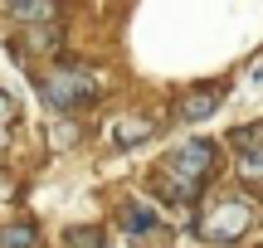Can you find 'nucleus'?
I'll return each instance as SVG.
<instances>
[{"label": "nucleus", "mask_w": 263, "mask_h": 248, "mask_svg": "<svg viewBox=\"0 0 263 248\" xmlns=\"http://www.w3.org/2000/svg\"><path fill=\"white\" fill-rule=\"evenodd\" d=\"M215 141H205V136H195V141H180L176 151H166V161L151 171V190L161 195L166 204H176V210H190V204L200 200V190H205V180L215 175Z\"/></svg>", "instance_id": "f257e3e1"}, {"label": "nucleus", "mask_w": 263, "mask_h": 248, "mask_svg": "<svg viewBox=\"0 0 263 248\" xmlns=\"http://www.w3.org/2000/svg\"><path fill=\"white\" fill-rule=\"evenodd\" d=\"M249 224H254V204L244 195H229V200L210 204V214L200 219V234H205V243H234Z\"/></svg>", "instance_id": "f03ea898"}, {"label": "nucleus", "mask_w": 263, "mask_h": 248, "mask_svg": "<svg viewBox=\"0 0 263 248\" xmlns=\"http://www.w3.org/2000/svg\"><path fill=\"white\" fill-rule=\"evenodd\" d=\"M39 93H44V102L59 107V112H78V107H88L98 97V83H93V73L64 68V73H49L44 83H39Z\"/></svg>", "instance_id": "7ed1b4c3"}, {"label": "nucleus", "mask_w": 263, "mask_h": 248, "mask_svg": "<svg viewBox=\"0 0 263 248\" xmlns=\"http://www.w3.org/2000/svg\"><path fill=\"white\" fill-rule=\"evenodd\" d=\"M219 97H224V88H190V93L176 102V117L180 122H205V117L219 107Z\"/></svg>", "instance_id": "20e7f679"}, {"label": "nucleus", "mask_w": 263, "mask_h": 248, "mask_svg": "<svg viewBox=\"0 0 263 248\" xmlns=\"http://www.w3.org/2000/svg\"><path fill=\"white\" fill-rule=\"evenodd\" d=\"M151 132H156V122H151V117H127V122L112 127V141H117V146H137V141H146Z\"/></svg>", "instance_id": "39448f33"}, {"label": "nucleus", "mask_w": 263, "mask_h": 248, "mask_svg": "<svg viewBox=\"0 0 263 248\" xmlns=\"http://www.w3.org/2000/svg\"><path fill=\"white\" fill-rule=\"evenodd\" d=\"M10 15L25 25H44V19H54V0H10Z\"/></svg>", "instance_id": "423d86ee"}, {"label": "nucleus", "mask_w": 263, "mask_h": 248, "mask_svg": "<svg viewBox=\"0 0 263 248\" xmlns=\"http://www.w3.org/2000/svg\"><path fill=\"white\" fill-rule=\"evenodd\" d=\"M234 166H239V180L244 185H263V146H244Z\"/></svg>", "instance_id": "0eeeda50"}, {"label": "nucleus", "mask_w": 263, "mask_h": 248, "mask_svg": "<svg viewBox=\"0 0 263 248\" xmlns=\"http://www.w3.org/2000/svg\"><path fill=\"white\" fill-rule=\"evenodd\" d=\"M122 229H127V234L161 229V219H156V210H146V204H127V210H122Z\"/></svg>", "instance_id": "6e6552de"}, {"label": "nucleus", "mask_w": 263, "mask_h": 248, "mask_svg": "<svg viewBox=\"0 0 263 248\" xmlns=\"http://www.w3.org/2000/svg\"><path fill=\"white\" fill-rule=\"evenodd\" d=\"M0 248H34V224L20 219V224H10V229H0Z\"/></svg>", "instance_id": "1a4fd4ad"}, {"label": "nucleus", "mask_w": 263, "mask_h": 248, "mask_svg": "<svg viewBox=\"0 0 263 248\" xmlns=\"http://www.w3.org/2000/svg\"><path fill=\"white\" fill-rule=\"evenodd\" d=\"M29 49H59V25L54 19H44V25H29Z\"/></svg>", "instance_id": "9d476101"}, {"label": "nucleus", "mask_w": 263, "mask_h": 248, "mask_svg": "<svg viewBox=\"0 0 263 248\" xmlns=\"http://www.w3.org/2000/svg\"><path fill=\"white\" fill-rule=\"evenodd\" d=\"M64 239H68V248H107V243H103V234H98V229H68Z\"/></svg>", "instance_id": "9b49d317"}, {"label": "nucleus", "mask_w": 263, "mask_h": 248, "mask_svg": "<svg viewBox=\"0 0 263 248\" xmlns=\"http://www.w3.org/2000/svg\"><path fill=\"white\" fill-rule=\"evenodd\" d=\"M244 146H263V122H249L234 132V151H244Z\"/></svg>", "instance_id": "f8f14e48"}, {"label": "nucleus", "mask_w": 263, "mask_h": 248, "mask_svg": "<svg viewBox=\"0 0 263 248\" xmlns=\"http://www.w3.org/2000/svg\"><path fill=\"white\" fill-rule=\"evenodd\" d=\"M5 122H15V102H10V97L0 93V127H5Z\"/></svg>", "instance_id": "ddd939ff"}]
</instances>
